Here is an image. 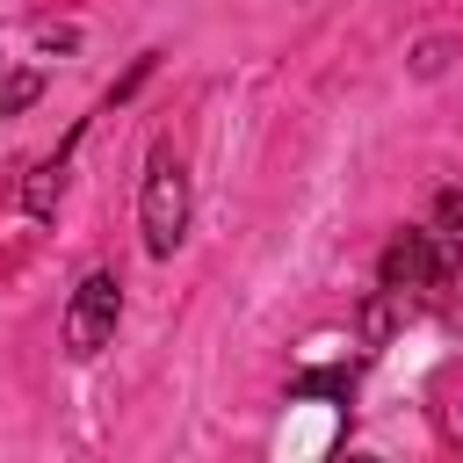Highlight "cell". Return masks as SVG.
Here are the masks:
<instances>
[{"mask_svg": "<svg viewBox=\"0 0 463 463\" xmlns=\"http://www.w3.org/2000/svg\"><path fill=\"white\" fill-rule=\"evenodd\" d=\"M434 217H441V232H463V188H449V195L434 203Z\"/></svg>", "mask_w": 463, "mask_h": 463, "instance_id": "6", "label": "cell"}, {"mask_svg": "<svg viewBox=\"0 0 463 463\" xmlns=\"http://www.w3.org/2000/svg\"><path fill=\"white\" fill-rule=\"evenodd\" d=\"M354 391V369H304L297 376V398H347Z\"/></svg>", "mask_w": 463, "mask_h": 463, "instance_id": "4", "label": "cell"}, {"mask_svg": "<svg viewBox=\"0 0 463 463\" xmlns=\"http://www.w3.org/2000/svg\"><path fill=\"white\" fill-rule=\"evenodd\" d=\"M137 224H145V253H174L188 232V174L174 159V145H152L145 159V195H137Z\"/></svg>", "mask_w": 463, "mask_h": 463, "instance_id": "1", "label": "cell"}, {"mask_svg": "<svg viewBox=\"0 0 463 463\" xmlns=\"http://www.w3.org/2000/svg\"><path fill=\"white\" fill-rule=\"evenodd\" d=\"M36 94H43V72H29V65H22V72L7 80V94H0V109H7V116H22V109H29Z\"/></svg>", "mask_w": 463, "mask_h": 463, "instance_id": "5", "label": "cell"}, {"mask_svg": "<svg viewBox=\"0 0 463 463\" xmlns=\"http://www.w3.org/2000/svg\"><path fill=\"white\" fill-rule=\"evenodd\" d=\"M362 326H369V340H383V333H391V304H369V318H362Z\"/></svg>", "mask_w": 463, "mask_h": 463, "instance_id": "7", "label": "cell"}, {"mask_svg": "<svg viewBox=\"0 0 463 463\" xmlns=\"http://www.w3.org/2000/svg\"><path fill=\"white\" fill-rule=\"evenodd\" d=\"M58 188H65V159H43V166L29 174V188H22L29 217H58Z\"/></svg>", "mask_w": 463, "mask_h": 463, "instance_id": "3", "label": "cell"}, {"mask_svg": "<svg viewBox=\"0 0 463 463\" xmlns=\"http://www.w3.org/2000/svg\"><path fill=\"white\" fill-rule=\"evenodd\" d=\"M116 318H123V282H116L109 268H94V275L72 289V304H65V347H72V354H101V347L116 340Z\"/></svg>", "mask_w": 463, "mask_h": 463, "instance_id": "2", "label": "cell"}]
</instances>
